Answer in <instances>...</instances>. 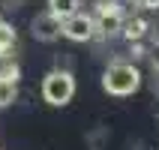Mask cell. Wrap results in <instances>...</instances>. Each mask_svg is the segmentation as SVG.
I'll list each match as a JSON object with an SVG mask.
<instances>
[{
  "mask_svg": "<svg viewBox=\"0 0 159 150\" xmlns=\"http://www.w3.org/2000/svg\"><path fill=\"white\" fill-rule=\"evenodd\" d=\"M123 6L117 0H99L96 9H93V24H96V33H117L120 24H123Z\"/></svg>",
  "mask_w": 159,
  "mask_h": 150,
  "instance_id": "4",
  "label": "cell"
},
{
  "mask_svg": "<svg viewBox=\"0 0 159 150\" xmlns=\"http://www.w3.org/2000/svg\"><path fill=\"white\" fill-rule=\"evenodd\" d=\"M153 93H156V99H159V72H156V78H153Z\"/></svg>",
  "mask_w": 159,
  "mask_h": 150,
  "instance_id": "12",
  "label": "cell"
},
{
  "mask_svg": "<svg viewBox=\"0 0 159 150\" xmlns=\"http://www.w3.org/2000/svg\"><path fill=\"white\" fill-rule=\"evenodd\" d=\"M78 9H81V0H48V12L57 15L60 21L69 18L72 12H78Z\"/></svg>",
  "mask_w": 159,
  "mask_h": 150,
  "instance_id": "7",
  "label": "cell"
},
{
  "mask_svg": "<svg viewBox=\"0 0 159 150\" xmlns=\"http://www.w3.org/2000/svg\"><path fill=\"white\" fill-rule=\"evenodd\" d=\"M144 57H150L153 72H159V39H153V42H150V48H147V54H144Z\"/></svg>",
  "mask_w": 159,
  "mask_h": 150,
  "instance_id": "9",
  "label": "cell"
},
{
  "mask_svg": "<svg viewBox=\"0 0 159 150\" xmlns=\"http://www.w3.org/2000/svg\"><path fill=\"white\" fill-rule=\"evenodd\" d=\"M150 30V21L141 15H132V18H123V24H120V33L129 39V42H141L144 36Z\"/></svg>",
  "mask_w": 159,
  "mask_h": 150,
  "instance_id": "6",
  "label": "cell"
},
{
  "mask_svg": "<svg viewBox=\"0 0 159 150\" xmlns=\"http://www.w3.org/2000/svg\"><path fill=\"white\" fill-rule=\"evenodd\" d=\"M9 3H12V9H18V6H21V0H9Z\"/></svg>",
  "mask_w": 159,
  "mask_h": 150,
  "instance_id": "13",
  "label": "cell"
},
{
  "mask_svg": "<svg viewBox=\"0 0 159 150\" xmlns=\"http://www.w3.org/2000/svg\"><path fill=\"white\" fill-rule=\"evenodd\" d=\"M138 6H141V9H153V12H156V9H159V0H138Z\"/></svg>",
  "mask_w": 159,
  "mask_h": 150,
  "instance_id": "11",
  "label": "cell"
},
{
  "mask_svg": "<svg viewBox=\"0 0 159 150\" xmlns=\"http://www.w3.org/2000/svg\"><path fill=\"white\" fill-rule=\"evenodd\" d=\"M60 36H66L69 42H90L96 36V24H93V15L90 12H72L69 18L60 21Z\"/></svg>",
  "mask_w": 159,
  "mask_h": 150,
  "instance_id": "3",
  "label": "cell"
},
{
  "mask_svg": "<svg viewBox=\"0 0 159 150\" xmlns=\"http://www.w3.org/2000/svg\"><path fill=\"white\" fill-rule=\"evenodd\" d=\"M0 78L15 81V84H18V66H9V63H3V66H0Z\"/></svg>",
  "mask_w": 159,
  "mask_h": 150,
  "instance_id": "10",
  "label": "cell"
},
{
  "mask_svg": "<svg viewBox=\"0 0 159 150\" xmlns=\"http://www.w3.org/2000/svg\"><path fill=\"white\" fill-rule=\"evenodd\" d=\"M75 96V78L69 69H51L42 78V99L51 108H63L69 105Z\"/></svg>",
  "mask_w": 159,
  "mask_h": 150,
  "instance_id": "2",
  "label": "cell"
},
{
  "mask_svg": "<svg viewBox=\"0 0 159 150\" xmlns=\"http://www.w3.org/2000/svg\"><path fill=\"white\" fill-rule=\"evenodd\" d=\"M30 33H33L36 42H57L60 39V18L45 9L30 21Z\"/></svg>",
  "mask_w": 159,
  "mask_h": 150,
  "instance_id": "5",
  "label": "cell"
},
{
  "mask_svg": "<svg viewBox=\"0 0 159 150\" xmlns=\"http://www.w3.org/2000/svg\"><path fill=\"white\" fill-rule=\"evenodd\" d=\"M102 90L111 96H132L141 90V72L135 63H111L102 72Z\"/></svg>",
  "mask_w": 159,
  "mask_h": 150,
  "instance_id": "1",
  "label": "cell"
},
{
  "mask_svg": "<svg viewBox=\"0 0 159 150\" xmlns=\"http://www.w3.org/2000/svg\"><path fill=\"white\" fill-rule=\"evenodd\" d=\"M15 99H18V87H15V81L0 78V108H3V105H12Z\"/></svg>",
  "mask_w": 159,
  "mask_h": 150,
  "instance_id": "8",
  "label": "cell"
}]
</instances>
